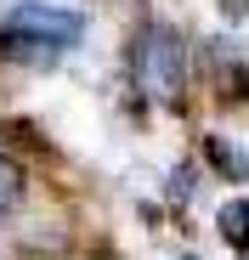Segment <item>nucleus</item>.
Segmentation results:
<instances>
[{
  "label": "nucleus",
  "mask_w": 249,
  "mask_h": 260,
  "mask_svg": "<svg viewBox=\"0 0 249 260\" xmlns=\"http://www.w3.org/2000/svg\"><path fill=\"white\" fill-rule=\"evenodd\" d=\"M210 158H215V164L227 170L232 181H243V176H249V158H243L238 147H227V136H210Z\"/></svg>",
  "instance_id": "5"
},
{
  "label": "nucleus",
  "mask_w": 249,
  "mask_h": 260,
  "mask_svg": "<svg viewBox=\"0 0 249 260\" xmlns=\"http://www.w3.org/2000/svg\"><path fill=\"white\" fill-rule=\"evenodd\" d=\"M79 34H85V17L79 12L51 6V0H17V6L6 12V23H0V57L46 68L68 46H79Z\"/></svg>",
  "instance_id": "1"
},
{
  "label": "nucleus",
  "mask_w": 249,
  "mask_h": 260,
  "mask_svg": "<svg viewBox=\"0 0 249 260\" xmlns=\"http://www.w3.org/2000/svg\"><path fill=\"white\" fill-rule=\"evenodd\" d=\"M187 260H193V254H187Z\"/></svg>",
  "instance_id": "6"
},
{
  "label": "nucleus",
  "mask_w": 249,
  "mask_h": 260,
  "mask_svg": "<svg viewBox=\"0 0 249 260\" xmlns=\"http://www.w3.org/2000/svg\"><path fill=\"white\" fill-rule=\"evenodd\" d=\"M17 204H23V164L0 153V221H6Z\"/></svg>",
  "instance_id": "4"
},
{
  "label": "nucleus",
  "mask_w": 249,
  "mask_h": 260,
  "mask_svg": "<svg viewBox=\"0 0 249 260\" xmlns=\"http://www.w3.org/2000/svg\"><path fill=\"white\" fill-rule=\"evenodd\" d=\"M131 79L153 108H181V96H187V40L170 23L147 17L131 40Z\"/></svg>",
  "instance_id": "2"
},
{
  "label": "nucleus",
  "mask_w": 249,
  "mask_h": 260,
  "mask_svg": "<svg viewBox=\"0 0 249 260\" xmlns=\"http://www.w3.org/2000/svg\"><path fill=\"white\" fill-rule=\"evenodd\" d=\"M221 238L232 243V249H249V198H232V204H221Z\"/></svg>",
  "instance_id": "3"
}]
</instances>
